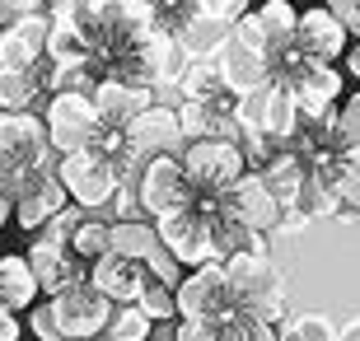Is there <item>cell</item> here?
Here are the masks:
<instances>
[{"instance_id":"obj_1","label":"cell","mask_w":360,"mask_h":341,"mask_svg":"<svg viewBox=\"0 0 360 341\" xmlns=\"http://www.w3.org/2000/svg\"><path fill=\"white\" fill-rule=\"evenodd\" d=\"M220 271L229 281V295H234L239 314L262 318V323L281 318V271L267 252H248V248L229 252L225 262H220Z\"/></svg>"},{"instance_id":"obj_2","label":"cell","mask_w":360,"mask_h":341,"mask_svg":"<svg viewBox=\"0 0 360 341\" xmlns=\"http://www.w3.org/2000/svg\"><path fill=\"white\" fill-rule=\"evenodd\" d=\"M178 164H183V173H187V183H192L197 197H225L229 187L248 173L239 141H215V136L187 141L178 150Z\"/></svg>"},{"instance_id":"obj_3","label":"cell","mask_w":360,"mask_h":341,"mask_svg":"<svg viewBox=\"0 0 360 341\" xmlns=\"http://www.w3.org/2000/svg\"><path fill=\"white\" fill-rule=\"evenodd\" d=\"M131 192H136V206H141L146 220H160V215H169V210L197 201V192H192V183H187L178 155L141 159V169L131 173Z\"/></svg>"},{"instance_id":"obj_4","label":"cell","mask_w":360,"mask_h":341,"mask_svg":"<svg viewBox=\"0 0 360 341\" xmlns=\"http://www.w3.org/2000/svg\"><path fill=\"white\" fill-rule=\"evenodd\" d=\"M56 183L66 187V201H75L80 210H103V206H112L122 173L112 159L94 155V150H70V155L56 159Z\"/></svg>"},{"instance_id":"obj_5","label":"cell","mask_w":360,"mask_h":341,"mask_svg":"<svg viewBox=\"0 0 360 341\" xmlns=\"http://www.w3.org/2000/svg\"><path fill=\"white\" fill-rule=\"evenodd\" d=\"M47 314H52V328L61 341H94L108 328L112 318V304L89 285V281H70L47 300Z\"/></svg>"},{"instance_id":"obj_6","label":"cell","mask_w":360,"mask_h":341,"mask_svg":"<svg viewBox=\"0 0 360 341\" xmlns=\"http://www.w3.org/2000/svg\"><path fill=\"white\" fill-rule=\"evenodd\" d=\"M174 309H178V318H192V323H225V318L239 314L220 262L192 266V271L174 285Z\"/></svg>"},{"instance_id":"obj_7","label":"cell","mask_w":360,"mask_h":341,"mask_svg":"<svg viewBox=\"0 0 360 341\" xmlns=\"http://www.w3.org/2000/svg\"><path fill=\"white\" fill-rule=\"evenodd\" d=\"M98 127V112H94L89 94H47V112H42V131L52 155H70V150H84Z\"/></svg>"},{"instance_id":"obj_8","label":"cell","mask_w":360,"mask_h":341,"mask_svg":"<svg viewBox=\"0 0 360 341\" xmlns=\"http://www.w3.org/2000/svg\"><path fill=\"white\" fill-rule=\"evenodd\" d=\"M155 234H160V248L169 252L178 266H187V271L201 266V262H211V243H206V210H201V201L160 215V220H155Z\"/></svg>"},{"instance_id":"obj_9","label":"cell","mask_w":360,"mask_h":341,"mask_svg":"<svg viewBox=\"0 0 360 341\" xmlns=\"http://www.w3.org/2000/svg\"><path fill=\"white\" fill-rule=\"evenodd\" d=\"M47 131L38 112H0V169H47Z\"/></svg>"},{"instance_id":"obj_10","label":"cell","mask_w":360,"mask_h":341,"mask_svg":"<svg viewBox=\"0 0 360 341\" xmlns=\"http://www.w3.org/2000/svg\"><path fill=\"white\" fill-rule=\"evenodd\" d=\"M220 206H225V215H229V220H239L248 234H271L276 220H281V197L262 183V173H253V169L243 173L225 197H220Z\"/></svg>"},{"instance_id":"obj_11","label":"cell","mask_w":360,"mask_h":341,"mask_svg":"<svg viewBox=\"0 0 360 341\" xmlns=\"http://www.w3.org/2000/svg\"><path fill=\"white\" fill-rule=\"evenodd\" d=\"M52 33V14L28 10V14H10V24H0V66L5 70H33L42 61Z\"/></svg>"},{"instance_id":"obj_12","label":"cell","mask_w":360,"mask_h":341,"mask_svg":"<svg viewBox=\"0 0 360 341\" xmlns=\"http://www.w3.org/2000/svg\"><path fill=\"white\" fill-rule=\"evenodd\" d=\"M290 42H295V52L309 56V61H337V56L347 52L356 38H351V33L337 24L323 5H314V10L295 14V38Z\"/></svg>"},{"instance_id":"obj_13","label":"cell","mask_w":360,"mask_h":341,"mask_svg":"<svg viewBox=\"0 0 360 341\" xmlns=\"http://www.w3.org/2000/svg\"><path fill=\"white\" fill-rule=\"evenodd\" d=\"M89 103L98 112L103 127H127L136 112H146L155 103V89L150 84H136V79H117V75H98V84L89 89Z\"/></svg>"},{"instance_id":"obj_14","label":"cell","mask_w":360,"mask_h":341,"mask_svg":"<svg viewBox=\"0 0 360 341\" xmlns=\"http://www.w3.org/2000/svg\"><path fill=\"white\" fill-rule=\"evenodd\" d=\"M141 281H146V262H131V257H117V252H103V257L89 262V285L108 304H131L141 295Z\"/></svg>"},{"instance_id":"obj_15","label":"cell","mask_w":360,"mask_h":341,"mask_svg":"<svg viewBox=\"0 0 360 341\" xmlns=\"http://www.w3.org/2000/svg\"><path fill=\"white\" fill-rule=\"evenodd\" d=\"M28 271H33V281H38V295H56L61 285H70V281H80L75 276V257H70L66 243H56V238L42 234L33 248H28Z\"/></svg>"},{"instance_id":"obj_16","label":"cell","mask_w":360,"mask_h":341,"mask_svg":"<svg viewBox=\"0 0 360 341\" xmlns=\"http://www.w3.org/2000/svg\"><path fill=\"white\" fill-rule=\"evenodd\" d=\"M215 70H220V79H225V89L234 94V98L271 79L267 61H262V56H253V52H243V47H239L234 38H229L225 47H220V56H215Z\"/></svg>"},{"instance_id":"obj_17","label":"cell","mask_w":360,"mask_h":341,"mask_svg":"<svg viewBox=\"0 0 360 341\" xmlns=\"http://www.w3.org/2000/svg\"><path fill=\"white\" fill-rule=\"evenodd\" d=\"M174 38H178V47H183L187 61H215L220 47L229 42V24H215V19H206V14L192 10Z\"/></svg>"},{"instance_id":"obj_18","label":"cell","mask_w":360,"mask_h":341,"mask_svg":"<svg viewBox=\"0 0 360 341\" xmlns=\"http://www.w3.org/2000/svg\"><path fill=\"white\" fill-rule=\"evenodd\" d=\"M178 98H197V103H215V108H234V94L225 89V79L215 70V61H187L183 75H178Z\"/></svg>"},{"instance_id":"obj_19","label":"cell","mask_w":360,"mask_h":341,"mask_svg":"<svg viewBox=\"0 0 360 341\" xmlns=\"http://www.w3.org/2000/svg\"><path fill=\"white\" fill-rule=\"evenodd\" d=\"M33 304H38V281H33L28 262L19 252H5V257H0V309L24 314Z\"/></svg>"},{"instance_id":"obj_20","label":"cell","mask_w":360,"mask_h":341,"mask_svg":"<svg viewBox=\"0 0 360 341\" xmlns=\"http://www.w3.org/2000/svg\"><path fill=\"white\" fill-rule=\"evenodd\" d=\"M155 248H160V234H155V220H146V215H136V220H112V224H108V252L131 257V262H146Z\"/></svg>"},{"instance_id":"obj_21","label":"cell","mask_w":360,"mask_h":341,"mask_svg":"<svg viewBox=\"0 0 360 341\" xmlns=\"http://www.w3.org/2000/svg\"><path fill=\"white\" fill-rule=\"evenodd\" d=\"M253 14L257 24H262V38H267V56L281 52V47H290L295 38V0H253Z\"/></svg>"},{"instance_id":"obj_22","label":"cell","mask_w":360,"mask_h":341,"mask_svg":"<svg viewBox=\"0 0 360 341\" xmlns=\"http://www.w3.org/2000/svg\"><path fill=\"white\" fill-rule=\"evenodd\" d=\"M42 79L38 66L33 70H5L0 66V112H33V103L42 98Z\"/></svg>"},{"instance_id":"obj_23","label":"cell","mask_w":360,"mask_h":341,"mask_svg":"<svg viewBox=\"0 0 360 341\" xmlns=\"http://www.w3.org/2000/svg\"><path fill=\"white\" fill-rule=\"evenodd\" d=\"M98 5L103 0H61V5H52V24L75 33L94 52V42H98Z\"/></svg>"},{"instance_id":"obj_24","label":"cell","mask_w":360,"mask_h":341,"mask_svg":"<svg viewBox=\"0 0 360 341\" xmlns=\"http://www.w3.org/2000/svg\"><path fill=\"white\" fill-rule=\"evenodd\" d=\"M295 127H300V112H295L290 94H285V89L276 84V79H271V89H267V103H262V131H267L271 141L290 145Z\"/></svg>"},{"instance_id":"obj_25","label":"cell","mask_w":360,"mask_h":341,"mask_svg":"<svg viewBox=\"0 0 360 341\" xmlns=\"http://www.w3.org/2000/svg\"><path fill=\"white\" fill-rule=\"evenodd\" d=\"M174 117H178V136H183V145H187V141H201V136H211V131H215V122L225 117V108L197 103V98H178Z\"/></svg>"},{"instance_id":"obj_26","label":"cell","mask_w":360,"mask_h":341,"mask_svg":"<svg viewBox=\"0 0 360 341\" xmlns=\"http://www.w3.org/2000/svg\"><path fill=\"white\" fill-rule=\"evenodd\" d=\"M66 248H70V257H80V262L103 257V252H108V220H98V215H84V220L70 229Z\"/></svg>"},{"instance_id":"obj_27","label":"cell","mask_w":360,"mask_h":341,"mask_svg":"<svg viewBox=\"0 0 360 341\" xmlns=\"http://www.w3.org/2000/svg\"><path fill=\"white\" fill-rule=\"evenodd\" d=\"M276 341H337V323L328 314H290Z\"/></svg>"},{"instance_id":"obj_28","label":"cell","mask_w":360,"mask_h":341,"mask_svg":"<svg viewBox=\"0 0 360 341\" xmlns=\"http://www.w3.org/2000/svg\"><path fill=\"white\" fill-rule=\"evenodd\" d=\"M131 304L150 318V323H169V318H178V309H174V285H164V281H155V276H146V281H141V295H136Z\"/></svg>"},{"instance_id":"obj_29","label":"cell","mask_w":360,"mask_h":341,"mask_svg":"<svg viewBox=\"0 0 360 341\" xmlns=\"http://www.w3.org/2000/svg\"><path fill=\"white\" fill-rule=\"evenodd\" d=\"M103 332H108V341H146L155 332V323L136 304H112V318H108Z\"/></svg>"},{"instance_id":"obj_30","label":"cell","mask_w":360,"mask_h":341,"mask_svg":"<svg viewBox=\"0 0 360 341\" xmlns=\"http://www.w3.org/2000/svg\"><path fill=\"white\" fill-rule=\"evenodd\" d=\"M80 56H89V47H84L75 33H66V28H56L47 33V47H42V61H80Z\"/></svg>"},{"instance_id":"obj_31","label":"cell","mask_w":360,"mask_h":341,"mask_svg":"<svg viewBox=\"0 0 360 341\" xmlns=\"http://www.w3.org/2000/svg\"><path fill=\"white\" fill-rule=\"evenodd\" d=\"M197 5V14H206V19H215V24H234L253 0H192Z\"/></svg>"},{"instance_id":"obj_32","label":"cell","mask_w":360,"mask_h":341,"mask_svg":"<svg viewBox=\"0 0 360 341\" xmlns=\"http://www.w3.org/2000/svg\"><path fill=\"white\" fill-rule=\"evenodd\" d=\"M229 341H276V328L262 323V318L234 314V332H229Z\"/></svg>"},{"instance_id":"obj_33","label":"cell","mask_w":360,"mask_h":341,"mask_svg":"<svg viewBox=\"0 0 360 341\" xmlns=\"http://www.w3.org/2000/svg\"><path fill=\"white\" fill-rule=\"evenodd\" d=\"M146 276H155V281H164V285H178V281H183V266H178L164 248H155L146 257Z\"/></svg>"},{"instance_id":"obj_34","label":"cell","mask_w":360,"mask_h":341,"mask_svg":"<svg viewBox=\"0 0 360 341\" xmlns=\"http://www.w3.org/2000/svg\"><path fill=\"white\" fill-rule=\"evenodd\" d=\"M323 10L333 14L337 24H342V28L351 33V38L360 33V0H323Z\"/></svg>"},{"instance_id":"obj_35","label":"cell","mask_w":360,"mask_h":341,"mask_svg":"<svg viewBox=\"0 0 360 341\" xmlns=\"http://www.w3.org/2000/svg\"><path fill=\"white\" fill-rule=\"evenodd\" d=\"M28 323H33V332H38L42 341H61V337H56V328H52V314H47V304H33Z\"/></svg>"},{"instance_id":"obj_36","label":"cell","mask_w":360,"mask_h":341,"mask_svg":"<svg viewBox=\"0 0 360 341\" xmlns=\"http://www.w3.org/2000/svg\"><path fill=\"white\" fill-rule=\"evenodd\" d=\"M19 332H24L19 314H10V309H0V341H19Z\"/></svg>"},{"instance_id":"obj_37","label":"cell","mask_w":360,"mask_h":341,"mask_svg":"<svg viewBox=\"0 0 360 341\" xmlns=\"http://www.w3.org/2000/svg\"><path fill=\"white\" fill-rule=\"evenodd\" d=\"M5 224H10V197L0 192V229H5Z\"/></svg>"},{"instance_id":"obj_38","label":"cell","mask_w":360,"mask_h":341,"mask_svg":"<svg viewBox=\"0 0 360 341\" xmlns=\"http://www.w3.org/2000/svg\"><path fill=\"white\" fill-rule=\"evenodd\" d=\"M42 5H61V0H42Z\"/></svg>"}]
</instances>
